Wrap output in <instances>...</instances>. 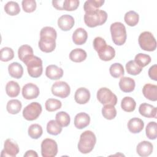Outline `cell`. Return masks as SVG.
I'll list each match as a JSON object with an SVG mask.
<instances>
[{"label":"cell","instance_id":"6da1fadb","mask_svg":"<svg viewBox=\"0 0 157 157\" xmlns=\"http://www.w3.org/2000/svg\"><path fill=\"white\" fill-rule=\"evenodd\" d=\"M107 19V12L99 9L85 12L84 15L85 23L90 28H94L102 25L106 21Z\"/></svg>","mask_w":157,"mask_h":157},{"label":"cell","instance_id":"7a4b0ae2","mask_svg":"<svg viewBox=\"0 0 157 157\" xmlns=\"http://www.w3.org/2000/svg\"><path fill=\"white\" fill-rule=\"evenodd\" d=\"M96 137L91 131H85L82 132L78 143V149L82 153L86 154L91 152L96 144Z\"/></svg>","mask_w":157,"mask_h":157},{"label":"cell","instance_id":"3957f363","mask_svg":"<svg viewBox=\"0 0 157 157\" xmlns=\"http://www.w3.org/2000/svg\"><path fill=\"white\" fill-rule=\"evenodd\" d=\"M27 66V70L29 76L33 78L39 77L43 71L42 59L33 55L27 57L23 61Z\"/></svg>","mask_w":157,"mask_h":157},{"label":"cell","instance_id":"277c9868","mask_svg":"<svg viewBox=\"0 0 157 157\" xmlns=\"http://www.w3.org/2000/svg\"><path fill=\"white\" fill-rule=\"evenodd\" d=\"M110 33L112 41L117 45H123L126 40V30L121 22H115L110 25Z\"/></svg>","mask_w":157,"mask_h":157},{"label":"cell","instance_id":"5b68a950","mask_svg":"<svg viewBox=\"0 0 157 157\" xmlns=\"http://www.w3.org/2000/svg\"><path fill=\"white\" fill-rule=\"evenodd\" d=\"M138 41L140 48L145 51L152 52L156 48V39L152 33L149 31H144L140 33Z\"/></svg>","mask_w":157,"mask_h":157},{"label":"cell","instance_id":"8992f818","mask_svg":"<svg viewBox=\"0 0 157 157\" xmlns=\"http://www.w3.org/2000/svg\"><path fill=\"white\" fill-rule=\"evenodd\" d=\"M97 98L103 105L112 104L115 105L117 103V97L113 92L106 87L101 88L97 92Z\"/></svg>","mask_w":157,"mask_h":157},{"label":"cell","instance_id":"52a82bcc","mask_svg":"<svg viewBox=\"0 0 157 157\" xmlns=\"http://www.w3.org/2000/svg\"><path fill=\"white\" fill-rule=\"evenodd\" d=\"M42 110L41 105L37 102H33L24 108L23 116L26 120L33 121L39 117Z\"/></svg>","mask_w":157,"mask_h":157},{"label":"cell","instance_id":"ba28073f","mask_svg":"<svg viewBox=\"0 0 157 157\" xmlns=\"http://www.w3.org/2000/svg\"><path fill=\"white\" fill-rule=\"evenodd\" d=\"M58 153V145L52 139H45L41 143V154L43 157H54Z\"/></svg>","mask_w":157,"mask_h":157},{"label":"cell","instance_id":"9c48e42d","mask_svg":"<svg viewBox=\"0 0 157 157\" xmlns=\"http://www.w3.org/2000/svg\"><path fill=\"white\" fill-rule=\"evenodd\" d=\"M52 93L53 95L61 98H67L71 92L69 85L63 81H58L55 82L51 88Z\"/></svg>","mask_w":157,"mask_h":157},{"label":"cell","instance_id":"30bf717a","mask_svg":"<svg viewBox=\"0 0 157 157\" xmlns=\"http://www.w3.org/2000/svg\"><path fill=\"white\" fill-rule=\"evenodd\" d=\"M19 152L18 144L10 139L5 140L4 149L1 151V156L15 157Z\"/></svg>","mask_w":157,"mask_h":157},{"label":"cell","instance_id":"8fae6325","mask_svg":"<svg viewBox=\"0 0 157 157\" xmlns=\"http://www.w3.org/2000/svg\"><path fill=\"white\" fill-rule=\"evenodd\" d=\"M98 56L101 60L108 61L112 60L115 56V49L110 45L104 44L99 47L96 50Z\"/></svg>","mask_w":157,"mask_h":157},{"label":"cell","instance_id":"7c38bea8","mask_svg":"<svg viewBox=\"0 0 157 157\" xmlns=\"http://www.w3.org/2000/svg\"><path fill=\"white\" fill-rule=\"evenodd\" d=\"M39 93L40 91L38 86L32 83L26 84L22 88V95L25 99L28 100L37 98Z\"/></svg>","mask_w":157,"mask_h":157},{"label":"cell","instance_id":"4fadbf2b","mask_svg":"<svg viewBox=\"0 0 157 157\" xmlns=\"http://www.w3.org/2000/svg\"><path fill=\"white\" fill-rule=\"evenodd\" d=\"M56 39L50 37H40L39 47L40 50L45 53L53 52L56 47Z\"/></svg>","mask_w":157,"mask_h":157},{"label":"cell","instance_id":"5bb4252c","mask_svg":"<svg viewBox=\"0 0 157 157\" xmlns=\"http://www.w3.org/2000/svg\"><path fill=\"white\" fill-rule=\"evenodd\" d=\"M74 19L70 15H63L58 20V27L64 31L70 30L74 25Z\"/></svg>","mask_w":157,"mask_h":157},{"label":"cell","instance_id":"9a60e30c","mask_svg":"<svg viewBox=\"0 0 157 157\" xmlns=\"http://www.w3.org/2000/svg\"><path fill=\"white\" fill-rule=\"evenodd\" d=\"M90 99V91L83 87L78 88L74 95L75 102L79 104H85L87 103Z\"/></svg>","mask_w":157,"mask_h":157},{"label":"cell","instance_id":"2e32d148","mask_svg":"<svg viewBox=\"0 0 157 157\" xmlns=\"http://www.w3.org/2000/svg\"><path fill=\"white\" fill-rule=\"evenodd\" d=\"M139 112L141 115L147 118H156V107L147 104L142 103L140 105Z\"/></svg>","mask_w":157,"mask_h":157},{"label":"cell","instance_id":"e0dca14e","mask_svg":"<svg viewBox=\"0 0 157 157\" xmlns=\"http://www.w3.org/2000/svg\"><path fill=\"white\" fill-rule=\"evenodd\" d=\"M90 123V117L85 112L77 113L74 118V125L77 129H82L89 125Z\"/></svg>","mask_w":157,"mask_h":157},{"label":"cell","instance_id":"ac0fdd59","mask_svg":"<svg viewBox=\"0 0 157 157\" xmlns=\"http://www.w3.org/2000/svg\"><path fill=\"white\" fill-rule=\"evenodd\" d=\"M153 146L151 142L144 140L138 144L137 145L136 151L139 156L145 157L151 154L153 151Z\"/></svg>","mask_w":157,"mask_h":157},{"label":"cell","instance_id":"d6986e66","mask_svg":"<svg viewBox=\"0 0 157 157\" xmlns=\"http://www.w3.org/2000/svg\"><path fill=\"white\" fill-rule=\"evenodd\" d=\"M46 76L51 80H58L63 75V70L56 65L51 64L46 67Z\"/></svg>","mask_w":157,"mask_h":157},{"label":"cell","instance_id":"ffe728a7","mask_svg":"<svg viewBox=\"0 0 157 157\" xmlns=\"http://www.w3.org/2000/svg\"><path fill=\"white\" fill-rule=\"evenodd\" d=\"M142 93L147 99L152 101L157 100V86L156 85L145 84L142 88Z\"/></svg>","mask_w":157,"mask_h":157},{"label":"cell","instance_id":"44dd1931","mask_svg":"<svg viewBox=\"0 0 157 157\" xmlns=\"http://www.w3.org/2000/svg\"><path fill=\"white\" fill-rule=\"evenodd\" d=\"M135 86V81L130 77H123L120 80L119 87L120 90L124 93L132 92L134 90Z\"/></svg>","mask_w":157,"mask_h":157},{"label":"cell","instance_id":"7402d4cb","mask_svg":"<svg viewBox=\"0 0 157 157\" xmlns=\"http://www.w3.org/2000/svg\"><path fill=\"white\" fill-rule=\"evenodd\" d=\"M88 38V33L82 28H77L72 34V40L76 45H82L85 44Z\"/></svg>","mask_w":157,"mask_h":157},{"label":"cell","instance_id":"603a6c76","mask_svg":"<svg viewBox=\"0 0 157 157\" xmlns=\"http://www.w3.org/2000/svg\"><path fill=\"white\" fill-rule=\"evenodd\" d=\"M144 127V121L139 118H132L128 123V128L129 131L134 134L140 132Z\"/></svg>","mask_w":157,"mask_h":157},{"label":"cell","instance_id":"cb8c5ba5","mask_svg":"<svg viewBox=\"0 0 157 157\" xmlns=\"http://www.w3.org/2000/svg\"><path fill=\"white\" fill-rule=\"evenodd\" d=\"M8 71L12 77L17 79L20 78L23 74V68L22 66L17 62L10 63L8 66Z\"/></svg>","mask_w":157,"mask_h":157},{"label":"cell","instance_id":"d4e9b609","mask_svg":"<svg viewBox=\"0 0 157 157\" xmlns=\"http://www.w3.org/2000/svg\"><path fill=\"white\" fill-rule=\"evenodd\" d=\"M86 56V52L82 48L74 49L69 53L70 59L75 63H80L85 61Z\"/></svg>","mask_w":157,"mask_h":157},{"label":"cell","instance_id":"484cf974","mask_svg":"<svg viewBox=\"0 0 157 157\" xmlns=\"http://www.w3.org/2000/svg\"><path fill=\"white\" fill-rule=\"evenodd\" d=\"M7 94L10 98H15L18 96L20 91V87L18 83L15 81L9 82L6 86Z\"/></svg>","mask_w":157,"mask_h":157},{"label":"cell","instance_id":"4316f807","mask_svg":"<svg viewBox=\"0 0 157 157\" xmlns=\"http://www.w3.org/2000/svg\"><path fill=\"white\" fill-rule=\"evenodd\" d=\"M136 106V101L133 98L129 96H126L123 98L121 102V109L127 112H133Z\"/></svg>","mask_w":157,"mask_h":157},{"label":"cell","instance_id":"83f0119b","mask_svg":"<svg viewBox=\"0 0 157 157\" xmlns=\"http://www.w3.org/2000/svg\"><path fill=\"white\" fill-rule=\"evenodd\" d=\"M104 2V0H88L84 3L83 10L85 12L96 10L102 7Z\"/></svg>","mask_w":157,"mask_h":157},{"label":"cell","instance_id":"f1b7e54d","mask_svg":"<svg viewBox=\"0 0 157 157\" xmlns=\"http://www.w3.org/2000/svg\"><path fill=\"white\" fill-rule=\"evenodd\" d=\"M22 104L18 99H11L8 101L6 106L7 112L12 115L17 114L21 110Z\"/></svg>","mask_w":157,"mask_h":157},{"label":"cell","instance_id":"f546056e","mask_svg":"<svg viewBox=\"0 0 157 157\" xmlns=\"http://www.w3.org/2000/svg\"><path fill=\"white\" fill-rule=\"evenodd\" d=\"M124 20L128 25L130 26H134L139 22V14L135 11L130 10L125 13Z\"/></svg>","mask_w":157,"mask_h":157},{"label":"cell","instance_id":"4dcf8cb0","mask_svg":"<svg viewBox=\"0 0 157 157\" xmlns=\"http://www.w3.org/2000/svg\"><path fill=\"white\" fill-rule=\"evenodd\" d=\"M47 131L48 134L56 136L62 131V126L56 120H52L47 124Z\"/></svg>","mask_w":157,"mask_h":157},{"label":"cell","instance_id":"1f68e13d","mask_svg":"<svg viewBox=\"0 0 157 157\" xmlns=\"http://www.w3.org/2000/svg\"><path fill=\"white\" fill-rule=\"evenodd\" d=\"M4 10L8 15L14 16L20 13V8L17 2L11 1L6 4L4 6Z\"/></svg>","mask_w":157,"mask_h":157},{"label":"cell","instance_id":"d6a6232c","mask_svg":"<svg viewBox=\"0 0 157 157\" xmlns=\"http://www.w3.org/2000/svg\"><path fill=\"white\" fill-rule=\"evenodd\" d=\"M102 114L107 120H113L117 115V110L112 104L104 105L102 109Z\"/></svg>","mask_w":157,"mask_h":157},{"label":"cell","instance_id":"836d02e7","mask_svg":"<svg viewBox=\"0 0 157 157\" xmlns=\"http://www.w3.org/2000/svg\"><path fill=\"white\" fill-rule=\"evenodd\" d=\"M31 55H33V50L31 46L28 45H23L19 47L18 56L21 61L23 62L27 57Z\"/></svg>","mask_w":157,"mask_h":157},{"label":"cell","instance_id":"e575fe53","mask_svg":"<svg viewBox=\"0 0 157 157\" xmlns=\"http://www.w3.org/2000/svg\"><path fill=\"white\" fill-rule=\"evenodd\" d=\"M110 75L114 78H119L123 76L124 74L123 66L121 64L115 63L112 64L109 68Z\"/></svg>","mask_w":157,"mask_h":157},{"label":"cell","instance_id":"d590c367","mask_svg":"<svg viewBox=\"0 0 157 157\" xmlns=\"http://www.w3.org/2000/svg\"><path fill=\"white\" fill-rule=\"evenodd\" d=\"M42 128L39 124H33L28 128V135L33 139H39L42 134Z\"/></svg>","mask_w":157,"mask_h":157},{"label":"cell","instance_id":"8d00e7d4","mask_svg":"<svg viewBox=\"0 0 157 157\" xmlns=\"http://www.w3.org/2000/svg\"><path fill=\"white\" fill-rule=\"evenodd\" d=\"M126 69L128 74L132 75H136L141 72L142 67L139 66L134 60H131L126 64Z\"/></svg>","mask_w":157,"mask_h":157},{"label":"cell","instance_id":"74e56055","mask_svg":"<svg viewBox=\"0 0 157 157\" xmlns=\"http://www.w3.org/2000/svg\"><path fill=\"white\" fill-rule=\"evenodd\" d=\"M56 121L62 126H67L71 121V118L69 115L64 111L59 112L56 114Z\"/></svg>","mask_w":157,"mask_h":157},{"label":"cell","instance_id":"f35d334b","mask_svg":"<svg viewBox=\"0 0 157 157\" xmlns=\"http://www.w3.org/2000/svg\"><path fill=\"white\" fill-rule=\"evenodd\" d=\"M62 106V103L60 101L56 99L50 98L45 101V107L47 111L54 112L59 109Z\"/></svg>","mask_w":157,"mask_h":157},{"label":"cell","instance_id":"ab89813d","mask_svg":"<svg viewBox=\"0 0 157 157\" xmlns=\"http://www.w3.org/2000/svg\"><path fill=\"white\" fill-rule=\"evenodd\" d=\"M134 61L141 67H144L147 66L151 62V57L147 54L138 53L136 55Z\"/></svg>","mask_w":157,"mask_h":157},{"label":"cell","instance_id":"60d3db41","mask_svg":"<svg viewBox=\"0 0 157 157\" xmlns=\"http://www.w3.org/2000/svg\"><path fill=\"white\" fill-rule=\"evenodd\" d=\"M146 136L149 139L155 140L156 139V123L155 121H150L147 125L145 129Z\"/></svg>","mask_w":157,"mask_h":157},{"label":"cell","instance_id":"b9f144b4","mask_svg":"<svg viewBox=\"0 0 157 157\" xmlns=\"http://www.w3.org/2000/svg\"><path fill=\"white\" fill-rule=\"evenodd\" d=\"M0 59L4 62H7L12 60L14 57V52L13 50L10 47H4L0 52Z\"/></svg>","mask_w":157,"mask_h":157},{"label":"cell","instance_id":"7bdbcfd3","mask_svg":"<svg viewBox=\"0 0 157 157\" xmlns=\"http://www.w3.org/2000/svg\"><path fill=\"white\" fill-rule=\"evenodd\" d=\"M21 4L23 10L27 13L33 12L36 9V2L34 0H23Z\"/></svg>","mask_w":157,"mask_h":157},{"label":"cell","instance_id":"ee69618b","mask_svg":"<svg viewBox=\"0 0 157 157\" xmlns=\"http://www.w3.org/2000/svg\"><path fill=\"white\" fill-rule=\"evenodd\" d=\"M40 37H50L56 39L57 37V33L53 28L50 26H45L40 30Z\"/></svg>","mask_w":157,"mask_h":157},{"label":"cell","instance_id":"f6af8a7d","mask_svg":"<svg viewBox=\"0 0 157 157\" xmlns=\"http://www.w3.org/2000/svg\"><path fill=\"white\" fill-rule=\"evenodd\" d=\"M80 2L78 0H65L64 2L63 9L67 11H72L76 10Z\"/></svg>","mask_w":157,"mask_h":157},{"label":"cell","instance_id":"bcb514c9","mask_svg":"<svg viewBox=\"0 0 157 157\" xmlns=\"http://www.w3.org/2000/svg\"><path fill=\"white\" fill-rule=\"evenodd\" d=\"M148 76L155 81L157 80V65L154 64L149 68Z\"/></svg>","mask_w":157,"mask_h":157},{"label":"cell","instance_id":"7dc6e473","mask_svg":"<svg viewBox=\"0 0 157 157\" xmlns=\"http://www.w3.org/2000/svg\"><path fill=\"white\" fill-rule=\"evenodd\" d=\"M64 2V1H63V0L52 1V4H53V6L55 8H56L57 10H64V9H63Z\"/></svg>","mask_w":157,"mask_h":157},{"label":"cell","instance_id":"c3c4849f","mask_svg":"<svg viewBox=\"0 0 157 157\" xmlns=\"http://www.w3.org/2000/svg\"><path fill=\"white\" fill-rule=\"evenodd\" d=\"M30 156H32V157H37L38 156V155L37 154V153L33 150H28L24 155V157H30Z\"/></svg>","mask_w":157,"mask_h":157}]
</instances>
